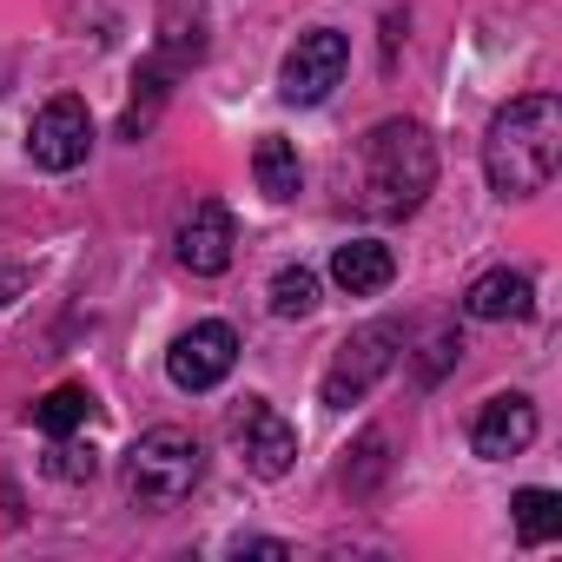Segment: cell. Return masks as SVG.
<instances>
[{"label":"cell","instance_id":"9c48e42d","mask_svg":"<svg viewBox=\"0 0 562 562\" xmlns=\"http://www.w3.org/2000/svg\"><path fill=\"white\" fill-rule=\"evenodd\" d=\"M232 245H238V225H232V212H225L218 199H199V205L179 218V232H172V251H179V265H186L192 278H218V271L232 265Z\"/></svg>","mask_w":562,"mask_h":562},{"label":"cell","instance_id":"d6986e66","mask_svg":"<svg viewBox=\"0 0 562 562\" xmlns=\"http://www.w3.org/2000/svg\"><path fill=\"white\" fill-rule=\"evenodd\" d=\"M93 470H100V450H93V443H74V437H54V457H47V476H60V483H93Z\"/></svg>","mask_w":562,"mask_h":562},{"label":"cell","instance_id":"30bf717a","mask_svg":"<svg viewBox=\"0 0 562 562\" xmlns=\"http://www.w3.org/2000/svg\"><path fill=\"white\" fill-rule=\"evenodd\" d=\"M529 443H536V404H529L522 391H496V397L476 411V424H470V450H476L483 463L522 457Z\"/></svg>","mask_w":562,"mask_h":562},{"label":"cell","instance_id":"7a4b0ae2","mask_svg":"<svg viewBox=\"0 0 562 562\" xmlns=\"http://www.w3.org/2000/svg\"><path fill=\"white\" fill-rule=\"evenodd\" d=\"M437 186V146L417 120H378L364 133V212L411 218Z\"/></svg>","mask_w":562,"mask_h":562},{"label":"cell","instance_id":"e0dca14e","mask_svg":"<svg viewBox=\"0 0 562 562\" xmlns=\"http://www.w3.org/2000/svg\"><path fill=\"white\" fill-rule=\"evenodd\" d=\"M516 536L529 542V549H542V542H555L562 536V496L555 490H516Z\"/></svg>","mask_w":562,"mask_h":562},{"label":"cell","instance_id":"44dd1931","mask_svg":"<svg viewBox=\"0 0 562 562\" xmlns=\"http://www.w3.org/2000/svg\"><path fill=\"white\" fill-rule=\"evenodd\" d=\"M21 285H27V271H8V278H0V305H8V299H14Z\"/></svg>","mask_w":562,"mask_h":562},{"label":"cell","instance_id":"4fadbf2b","mask_svg":"<svg viewBox=\"0 0 562 562\" xmlns=\"http://www.w3.org/2000/svg\"><path fill=\"white\" fill-rule=\"evenodd\" d=\"M463 312H470V318H483V325L529 318V312H536V285H529V271H483L476 285L463 292Z\"/></svg>","mask_w":562,"mask_h":562},{"label":"cell","instance_id":"7c38bea8","mask_svg":"<svg viewBox=\"0 0 562 562\" xmlns=\"http://www.w3.org/2000/svg\"><path fill=\"white\" fill-rule=\"evenodd\" d=\"M391 278H397V251L384 238H351V245L331 251V285L351 292V299H378Z\"/></svg>","mask_w":562,"mask_h":562},{"label":"cell","instance_id":"5bb4252c","mask_svg":"<svg viewBox=\"0 0 562 562\" xmlns=\"http://www.w3.org/2000/svg\"><path fill=\"white\" fill-rule=\"evenodd\" d=\"M251 179H258V192L265 199H299V186H305V166H299V146L292 139H278V133H265L258 139V153H251Z\"/></svg>","mask_w":562,"mask_h":562},{"label":"cell","instance_id":"ac0fdd59","mask_svg":"<svg viewBox=\"0 0 562 562\" xmlns=\"http://www.w3.org/2000/svg\"><path fill=\"white\" fill-rule=\"evenodd\" d=\"M318 312V271L312 265H285V271H278L271 278V318H312Z\"/></svg>","mask_w":562,"mask_h":562},{"label":"cell","instance_id":"3957f363","mask_svg":"<svg viewBox=\"0 0 562 562\" xmlns=\"http://www.w3.org/2000/svg\"><path fill=\"white\" fill-rule=\"evenodd\" d=\"M120 483H126V503H133V509L166 516V509H179V503L205 483V450H199L192 430L159 424V430H146V437L126 450Z\"/></svg>","mask_w":562,"mask_h":562},{"label":"cell","instance_id":"5b68a950","mask_svg":"<svg viewBox=\"0 0 562 562\" xmlns=\"http://www.w3.org/2000/svg\"><path fill=\"white\" fill-rule=\"evenodd\" d=\"M27 153H34L41 172H74V166H87V153H93V113H87V100H80V93H54V100L34 113V126H27Z\"/></svg>","mask_w":562,"mask_h":562},{"label":"cell","instance_id":"277c9868","mask_svg":"<svg viewBox=\"0 0 562 562\" xmlns=\"http://www.w3.org/2000/svg\"><path fill=\"white\" fill-rule=\"evenodd\" d=\"M397 345H404V325H391V318H378V325H358L345 345H338V358H331V371H325V404L331 411H351V404H364L371 397V384L397 364Z\"/></svg>","mask_w":562,"mask_h":562},{"label":"cell","instance_id":"8fae6325","mask_svg":"<svg viewBox=\"0 0 562 562\" xmlns=\"http://www.w3.org/2000/svg\"><path fill=\"white\" fill-rule=\"evenodd\" d=\"M153 54L172 67V74H186V67H199L205 60V34H212V14H205V0H159V21H153Z\"/></svg>","mask_w":562,"mask_h":562},{"label":"cell","instance_id":"ba28073f","mask_svg":"<svg viewBox=\"0 0 562 562\" xmlns=\"http://www.w3.org/2000/svg\"><path fill=\"white\" fill-rule=\"evenodd\" d=\"M232 443H238L245 470L265 476V483H278V476L299 463V430L278 417V404H265V397H238V411H232Z\"/></svg>","mask_w":562,"mask_h":562},{"label":"cell","instance_id":"52a82bcc","mask_svg":"<svg viewBox=\"0 0 562 562\" xmlns=\"http://www.w3.org/2000/svg\"><path fill=\"white\" fill-rule=\"evenodd\" d=\"M351 67V41L338 27H312L299 34V47L285 54V67H278V93H285L292 106H318Z\"/></svg>","mask_w":562,"mask_h":562},{"label":"cell","instance_id":"6da1fadb","mask_svg":"<svg viewBox=\"0 0 562 562\" xmlns=\"http://www.w3.org/2000/svg\"><path fill=\"white\" fill-rule=\"evenodd\" d=\"M562 166V100L555 93H522L509 100L490 133H483V179L496 199H529L555 179Z\"/></svg>","mask_w":562,"mask_h":562},{"label":"cell","instance_id":"2e32d148","mask_svg":"<svg viewBox=\"0 0 562 562\" xmlns=\"http://www.w3.org/2000/svg\"><path fill=\"white\" fill-rule=\"evenodd\" d=\"M93 391L87 384H60V391H47L41 404H34V424H41V437H74V430H87L93 424Z\"/></svg>","mask_w":562,"mask_h":562},{"label":"cell","instance_id":"9a60e30c","mask_svg":"<svg viewBox=\"0 0 562 562\" xmlns=\"http://www.w3.org/2000/svg\"><path fill=\"white\" fill-rule=\"evenodd\" d=\"M172 80H179V74H172V67H166L159 54H153V60H146L139 74H133V106H126V120H120V139H139V133H146V126L159 120V106H166Z\"/></svg>","mask_w":562,"mask_h":562},{"label":"cell","instance_id":"ffe728a7","mask_svg":"<svg viewBox=\"0 0 562 562\" xmlns=\"http://www.w3.org/2000/svg\"><path fill=\"white\" fill-rule=\"evenodd\" d=\"M238 555H292V542H271V536H245Z\"/></svg>","mask_w":562,"mask_h":562},{"label":"cell","instance_id":"8992f818","mask_svg":"<svg viewBox=\"0 0 562 562\" xmlns=\"http://www.w3.org/2000/svg\"><path fill=\"white\" fill-rule=\"evenodd\" d=\"M232 364H238V331L225 325V318H199L192 331H179L172 338V351H166V378L179 384V391H218L225 378H232Z\"/></svg>","mask_w":562,"mask_h":562}]
</instances>
